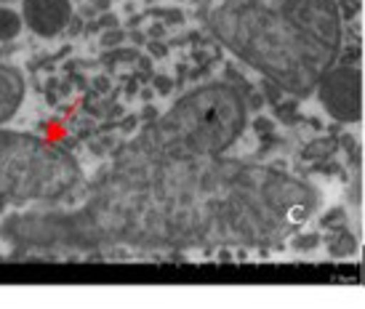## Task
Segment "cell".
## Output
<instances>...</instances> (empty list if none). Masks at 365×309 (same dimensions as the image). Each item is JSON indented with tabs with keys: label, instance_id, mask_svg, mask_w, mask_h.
<instances>
[{
	"label": "cell",
	"instance_id": "obj_2",
	"mask_svg": "<svg viewBox=\"0 0 365 309\" xmlns=\"http://www.w3.org/2000/svg\"><path fill=\"white\" fill-rule=\"evenodd\" d=\"M205 19L237 59L296 96L312 93L341 51L336 0H205Z\"/></svg>",
	"mask_w": 365,
	"mask_h": 309
},
{
	"label": "cell",
	"instance_id": "obj_1",
	"mask_svg": "<svg viewBox=\"0 0 365 309\" xmlns=\"http://www.w3.org/2000/svg\"><path fill=\"white\" fill-rule=\"evenodd\" d=\"M314 206L312 187L272 168L131 150L81 208L16 214L0 235L38 251L274 246L302 227Z\"/></svg>",
	"mask_w": 365,
	"mask_h": 309
},
{
	"label": "cell",
	"instance_id": "obj_3",
	"mask_svg": "<svg viewBox=\"0 0 365 309\" xmlns=\"http://www.w3.org/2000/svg\"><path fill=\"white\" fill-rule=\"evenodd\" d=\"M245 120L243 96L227 83H208L182 96L131 150L158 157H219L243 134Z\"/></svg>",
	"mask_w": 365,
	"mask_h": 309
},
{
	"label": "cell",
	"instance_id": "obj_5",
	"mask_svg": "<svg viewBox=\"0 0 365 309\" xmlns=\"http://www.w3.org/2000/svg\"><path fill=\"white\" fill-rule=\"evenodd\" d=\"M317 99L336 120L357 123L363 115V91L360 73L355 67H331L317 83Z\"/></svg>",
	"mask_w": 365,
	"mask_h": 309
},
{
	"label": "cell",
	"instance_id": "obj_7",
	"mask_svg": "<svg viewBox=\"0 0 365 309\" xmlns=\"http://www.w3.org/2000/svg\"><path fill=\"white\" fill-rule=\"evenodd\" d=\"M24 93H27V85H24L19 70L0 64V125L9 123L11 117L19 112Z\"/></svg>",
	"mask_w": 365,
	"mask_h": 309
},
{
	"label": "cell",
	"instance_id": "obj_9",
	"mask_svg": "<svg viewBox=\"0 0 365 309\" xmlns=\"http://www.w3.org/2000/svg\"><path fill=\"white\" fill-rule=\"evenodd\" d=\"M0 3H11V0H0Z\"/></svg>",
	"mask_w": 365,
	"mask_h": 309
},
{
	"label": "cell",
	"instance_id": "obj_4",
	"mask_svg": "<svg viewBox=\"0 0 365 309\" xmlns=\"http://www.w3.org/2000/svg\"><path fill=\"white\" fill-rule=\"evenodd\" d=\"M81 184V165L67 150L0 128V197L11 203H59Z\"/></svg>",
	"mask_w": 365,
	"mask_h": 309
},
{
	"label": "cell",
	"instance_id": "obj_8",
	"mask_svg": "<svg viewBox=\"0 0 365 309\" xmlns=\"http://www.w3.org/2000/svg\"><path fill=\"white\" fill-rule=\"evenodd\" d=\"M21 24H24L21 14H16V11L11 9H0V41L3 43L14 41L21 32Z\"/></svg>",
	"mask_w": 365,
	"mask_h": 309
},
{
	"label": "cell",
	"instance_id": "obj_6",
	"mask_svg": "<svg viewBox=\"0 0 365 309\" xmlns=\"http://www.w3.org/2000/svg\"><path fill=\"white\" fill-rule=\"evenodd\" d=\"M72 16L70 0H24L21 3V19L35 35L53 38L59 35Z\"/></svg>",
	"mask_w": 365,
	"mask_h": 309
}]
</instances>
